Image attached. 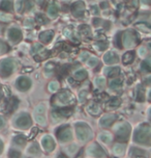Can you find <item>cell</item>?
Segmentation results:
<instances>
[{
	"mask_svg": "<svg viewBox=\"0 0 151 158\" xmlns=\"http://www.w3.org/2000/svg\"><path fill=\"white\" fill-rule=\"evenodd\" d=\"M99 137H101V141H105V143H107V144L112 141V136H111V134H109V133H101V134L99 135Z\"/></svg>",
	"mask_w": 151,
	"mask_h": 158,
	"instance_id": "cell-25",
	"label": "cell"
},
{
	"mask_svg": "<svg viewBox=\"0 0 151 158\" xmlns=\"http://www.w3.org/2000/svg\"><path fill=\"white\" fill-rule=\"evenodd\" d=\"M121 45L124 46V47H132V46L136 45L138 43L137 41V36L136 34L134 33L130 30H127L125 32H122L121 33Z\"/></svg>",
	"mask_w": 151,
	"mask_h": 158,
	"instance_id": "cell-3",
	"label": "cell"
},
{
	"mask_svg": "<svg viewBox=\"0 0 151 158\" xmlns=\"http://www.w3.org/2000/svg\"><path fill=\"white\" fill-rule=\"evenodd\" d=\"M42 49V45H40V44H35V45H34L33 47H32L31 53H32V54H36V53H38V52H40Z\"/></svg>",
	"mask_w": 151,
	"mask_h": 158,
	"instance_id": "cell-32",
	"label": "cell"
},
{
	"mask_svg": "<svg viewBox=\"0 0 151 158\" xmlns=\"http://www.w3.org/2000/svg\"><path fill=\"white\" fill-rule=\"evenodd\" d=\"M76 150H77V147H76V146H71V147H69V149L67 150V151H68L69 154H73V152H75Z\"/></svg>",
	"mask_w": 151,
	"mask_h": 158,
	"instance_id": "cell-43",
	"label": "cell"
},
{
	"mask_svg": "<svg viewBox=\"0 0 151 158\" xmlns=\"http://www.w3.org/2000/svg\"><path fill=\"white\" fill-rule=\"evenodd\" d=\"M77 136L79 137L80 141H88L89 138L92 135V132H91L90 128L87 126L86 124H83V123H79L77 126Z\"/></svg>",
	"mask_w": 151,
	"mask_h": 158,
	"instance_id": "cell-1",
	"label": "cell"
},
{
	"mask_svg": "<svg viewBox=\"0 0 151 158\" xmlns=\"http://www.w3.org/2000/svg\"><path fill=\"white\" fill-rule=\"evenodd\" d=\"M107 46H108L107 43H101V42L95 44V47H96L99 50H101H101H105L106 48H107Z\"/></svg>",
	"mask_w": 151,
	"mask_h": 158,
	"instance_id": "cell-36",
	"label": "cell"
},
{
	"mask_svg": "<svg viewBox=\"0 0 151 158\" xmlns=\"http://www.w3.org/2000/svg\"><path fill=\"white\" fill-rule=\"evenodd\" d=\"M9 36L14 43H17L22 38V32L18 28H12L9 31Z\"/></svg>",
	"mask_w": 151,
	"mask_h": 158,
	"instance_id": "cell-11",
	"label": "cell"
},
{
	"mask_svg": "<svg viewBox=\"0 0 151 158\" xmlns=\"http://www.w3.org/2000/svg\"><path fill=\"white\" fill-rule=\"evenodd\" d=\"M92 12H94L95 15H96V14H99V11H97V7H95V5H93V7H92Z\"/></svg>",
	"mask_w": 151,
	"mask_h": 158,
	"instance_id": "cell-46",
	"label": "cell"
},
{
	"mask_svg": "<svg viewBox=\"0 0 151 158\" xmlns=\"http://www.w3.org/2000/svg\"><path fill=\"white\" fill-rule=\"evenodd\" d=\"M134 54L132 53V52H127V53H125L123 55V58H122V60H123L124 64H130V62L134 60Z\"/></svg>",
	"mask_w": 151,
	"mask_h": 158,
	"instance_id": "cell-20",
	"label": "cell"
},
{
	"mask_svg": "<svg viewBox=\"0 0 151 158\" xmlns=\"http://www.w3.org/2000/svg\"><path fill=\"white\" fill-rule=\"evenodd\" d=\"M59 88V83L57 81H52L49 83V91L50 92H56Z\"/></svg>",
	"mask_w": 151,
	"mask_h": 158,
	"instance_id": "cell-24",
	"label": "cell"
},
{
	"mask_svg": "<svg viewBox=\"0 0 151 158\" xmlns=\"http://www.w3.org/2000/svg\"><path fill=\"white\" fill-rule=\"evenodd\" d=\"M14 68H15V64L9 58H5V59L1 60L0 62V75L2 77H7L13 73Z\"/></svg>",
	"mask_w": 151,
	"mask_h": 158,
	"instance_id": "cell-2",
	"label": "cell"
},
{
	"mask_svg": "<svg viewBox=\"0 0 151 158\" xmlns=\"http://www.w3.org/2000/svg\"><path fill=\"white\" fill-rule=\"evenodd\" d=\"M119 104H120V100L118 98H113L112 100L109 101V107H112V108L119 106Z\"/></svg>",
	"mask_w": 151,
	"mask_h": 158,
	"instance_id": "cell-26",
	"label": "cell"
},
{
	"mask_svg": "<svg viewBox=\"0 0 151 158\" xmlns=\"http://www.w3.org/2000/svg\"><path fill=\"white\" fill-rule=\"evenodd\" d=\"M53 36H54V32H53L52 30H49V31H44V32H42V33L40 34V41L44 42L45 44L49 43V42L52 40Z\"/></svg>",
	"mask_w": 151,
	"mask_h": 158,
	"instance_id": "cell-15",
	"label": "cell"
},
{
	"mask_svg": "<svg viewBox=\"0 0 151 158\" xmlns=\"http://www.w3.org/2000/svg\"><path fill=\"white\" fill-rule=\"evenodd\" d=\"M89 151L91 152V154H94V156H101V154H103V152H101V150L99 148V146L96 145H92L90 148V150Z\"/></svg>",
	"mask_w": 151,
	"mask_h": 158,
	"instance_id": "cell-23",
	"label": "cell"
},
{
	"mask_svg": "<svg viewBox=\"0 0 151 158\" xmlns=\"http://www.w3.org/2000/svg\"><path fill=\"white\" fill-rule=\"evenodd\" d=\"M109 84L111 88H113V90H118V88H120V86H121L122 82L120 79H113V80L110 81Z\"/></svg>",
	"mask_w": 151,
	"mask_h": 158,
	"instance_id": "cell-22",
	"label": "cell"
},
{
	"mask_svg": "<svg viewBox=\"0 0 151 158\" xmlns=\"http://www.w3.org/2000/svg\"><path fill=\"white\" fill-rule=\"evenodd\" d=\"M95 83H96L97 86L101 88V86H105V79L101 78V77H99V78H96V80H95Z\"/></svg>",
	"mask_w": 151,
	"mask_h": 158,
	"instance_id": "cell-35",
	"label": "cell"
},
{
	"mask_svg": "<svg viewBox=\"0 0 151 158\" xmlns=\"http://www.w3.org/2000/svg\"><path fill=\"white\" fill-rule=\"evenodd\" d=\"M138 27H141V28H142V29H145V30H146V31H148V30H149V26L148 25H145V24H141V25H138Z\"/></svg>",
	"mask_w": 151,
	"mask_h": 158,
	"instance_id": "cell-44",
	"label": "cell"
},
{
	"mask_svg": "<svg viewBox=\"0 0 151 158\" xmlns=\"http://www.w3.org/2000/svg\"><path fill=\"white\" fill-rule=\"evenodd\" d=\"M101 7H103V9H106V7H108V2H106V1H105V2L101 3Z\"/></svg>",
	"mask_w": 151,
	"mask_h": 158,
	"instance_id": "cell-47",
	"label": "cell"
},
{
	"mask_svg": "<svg viewBox=\"0 0 151 158\" xmlns=\"http://www.w3.org/2000/svg\"><path fill=\"white\" fill-rule=\"evenodd\" d=\"M57 100H58V102L60 103V104L66 105V104H69L70 102H73V97L69 92L63 91L62 93H60V94L57 96Z\"/></svg>",
	"mask_w": 151,
	"mask_h": 158,
	"instance_id": "cell-5",
	"label": "cell"
},
{
	"mask_svg": "<svg viewBox=\"0 0 151 158\" xmlns=\"http://www.w3.org/2000/svg\"><path fill=\"white\" fill-rule=\"evenodd\" d=\"M88 111L91 113V115H97L99 113V111H101V108H99V106L97 104H95V103H92V104H90L88 106Z\"/></svg>",
	"mask_w": 151,
	"mask_h": 158,
	"instance_id": "cell-19",
	"label": "cell"
},
{
	"mask_svg": "<svg viewBox=\"0 0 151 158\" xmlns=\"http://www.w3.org/2000/svg\"><path fill=\"white\" fill-rule=\"evenodd\" d=\"M80 32L83 34V36H87V34H89V27L88 26H86V25H83V26H81L80 27Z\"/></svg>",
	"mask_w": 151,
	"mask_h": 158,
	"instance_id": "cell-33",
	"label": "cell"
},
{
	"mask_svg": "<svg viewBox=\"0 0 151 158\" xmlns=\"http://www.w3.org/2000/svg\"><path fill=\"white\" fill-rule=\"evenodd\" d=\"M45 110H46V107H45L44 104H40L35 107V112L37 113V115H42V113H44Z\"/></svg>",
	"mask_w": 151,
	"mask_h": 158,
	"instance_id": "cell-30",
	"label": "cell"
},
{
	"mask_svg": "<svg viewBox=\"0 0 151 158\" xmlns=\"http://www.w3.org/2000/svg\"><path fill=\"white\" fill-rule=\"evenodd\" d=\"M116 120V115H106L101 117V126L103 127H108Z\"/></svg>",
	"mask_w": 151,
	"mask_h": 158,
	"instance_id": "cell-12",
	"label": "cell"
},
{
	"mask_svg": "<svg viewBox=\"0 0 151 158\" xmlns=\"http://www.w3.org/2000/svg\"><path fill=\"white\" fill-rule=\"evenodd\" d=\"M87 62H88V65L90 67H94V66H96V64L99 62V59H97L96 57H90Z\"/></svg>",
	"mask_w": 151,
	"mask_h": 158,
	"instance_id": "cell-34",
	"label": "cell"
},
{
	"mask_svg": "<svg viewBox=\"0 0 151 158\" xmlns=\"http://www.w3.org/2000/svg\"><path fill=\"white\" fill-rule=\"evenodd\" d=\"M118 130H117V135L121 138H126L129 134V130H130V127L129 125L127 124H121L119 125L118 127Z\"/></svg>",
	"mask_w": 151,
	"mask_h": 158,
	"instance_id": "cell-10",
	"label": "cell"
},
{
	"mask_svg": "<svg viewBox=\"0 0 151 158\" xmlns=\"http://www.w3.org/2000/svg\"><path fill=\"white\" fill-rule=\"evenodd\" d=\"M139 53H140L141 55H143V54L146 53V49H145V48H141V49L139 50Z\"/></svg>",
	"mask_w": 151,
	"mask_h": 158,
	"instance_id": "cell-45",
	"label": "cell"
},
{
	"mask_svg": "<svg viewBox=\"0 0 151 158\" xmlns=\"http://www.w3.org/2000/svg\"><path fill=\"white\" fill-rule=\"evenodd\" d=\"M0 19L2 20V21H9V20L12 19V17L11 16H6L5 14H0Z\"/></svg>",
	"mask_w": 151,
	"mask_h": 158,
	"instance_id": "cell-40",
	"label": "cell"
},
{
	"mask_svg": "<svg viewBox=\"0 0 151 158\" xmlns=\"http://www.w3.org/2000/svg\"><path fill=\"white\" fill-rule=\"evenodd\" d=\"M149 132H150V128L147 125H144L141 128H139L136 132V139L140 143H145V141H149Z\"/></svg>",
	"mask_w": 151,
	"mask_h": 158,
	"instance_id": "cell-4",
	"label": "cell"
},
{
	"mask_svg": "<svg viewBox=\"0 0 151 158\" xmlns=\"http://www.w3.org/2000/svg\"><path fill=\"white\" fill-rule=\"evenodd\" d=\"M24 9V0H19L17 2V11L22 12Z\"/></svg>",
	"mask_w": 151,
	"mask_h": 158,
	"instance_id": "cell-38",
	"label": "cell"
},
{
	"mask_svg": "<svg viewBox=\"0 0 151 158\" xmlns=\"http://www.w3.org/2000/svg\"><path fill=\"white\" fill-rule=\"evenodd\" d=\"M59 139H61L62 141H66L68 139L71 138V132L70 129L68 127H62L61 129H59V132L57 133Z\"/></svg>",
	"mask_w": 151,
	"mask_h": 158,
	"instance_id": "cell-9",
	"label": "cell"
},
{
	"mask_svg": "<svg viewBox=\"0 0 151 158\" xmlns=\"http://www.w3.org/2000/svg\"><path fill=\"white\" fill-rule=\"evenodd\" d=\"M53 70H54V64L53 62H49L45 66V71H46L47 74H50L51 72H53Z\"/></svg>",
	"mask_w": 151,
	"mask_h": 158,
	"instance_id": "cell-28",
	"label": "cell"
},
{
	"mask_svg": "<svg viewBox=\"0 0 151 158\" xmlns=\"http://www.w3.org/2000/svg\"><path fill=\"white\" fill-rule=\"evenodd\" d=\"M58 9H59L58 4L56 2H54V1H52L48 7V15L51 18H55L57 16V14H58Z\"/></svg>",
	"mask_w": 151,
	"mask_h": 158,
	"instance_id": "cell-14",
	"label": "cell"
},
{
	"mask_svg": "<svg viewBox=\"0 0 151 158\" xmlns=\"http://www.w3.org/2000/svg\"><path fill=\"white\" fill-rule=\"evenodd\" d=\"M3 124H4V119L2 117H0V127L2 126Z\"/></svg>",
	"mask_w": 151,
	"mask_h": 158,
	"instance_id": "cell-48",
	"label": "cell"
},
{
	"mask_svg": "<svg viewBox=\"0 0 151 158\" xmlns=\"http://www.w3.org/2000/svg\"><path fill=\"white\" fill-rule=\"evenodd\" d=\"M106 75H108L109 77H114L117 76L119 74V68H107L105 69Z\"/></svg>",
	"mask_w": 151,
	"mask_h": 158,
	"instance_id": "cell-18",
	"label": "cell"
},
{
	"mask_svg": "<svg viewBox=\"0 0 151 158\" xmlns=\"http://www.w3.org/2000/svg\"><path fill=\"white\" fill-rule=\"evenodd\" d=\"M9 51V47H7V45L4 43V42L0 41V54L1 53H5V52Z\"/></svg>",
	"mask_w": 151,
	"mask_h": 158,
	"instance_id": "cell-29",
	"label": "cell"
},
{
	"mask_svg": "<svg viewBox=\"0 0 151 158\" xmlns=\"http://www.w3.org/2000/svg\"><path fill=\"white\" fill-rule=\"evenodd\" d=\"M59 158H65V157H63V156H60V157H59Z\"/></svg>",
	"mask_w": 151,
	"mask_h": 158,
	"instance_id": "cell-51",
	"label": "cell"
},
{
	"mask_svg": "<svg viewBox=\"0 0 151 158\" xmlns=\"http://www.w3.org/2000/svg\"><path fill=\"white\" fill-rule=\"evenodd\" d=\"M1 149H2V144H1V141H0V151H1Z\"/></svg>",
	"mask_w": 151,
	"mask_h": 158,
	"instance_id": "cell-49",
	"label": "cell"
},
{
	"mask_svg": "<svg viewBox=\"0 0 151 158\" xmlns=\"http://www.w3.org/2000/svg\"><path fill=\"white\" fill-rule=\"evenodd\" d=\"M35 121L40 125H46V119H45L44 115H36Z\"/></svg>",
	"mask_w": 151,
	"mask_h": 158,
	"instance_id": "cell-27",
	"label": "cell"
},
{
	"mask_svg": "<svg viewBox=\"0 0 151 158\" xmlns=\"http://www.w3.org/2000/svg\"><path fill=\"white\" fill-rule=\"evenodd\" d=\"M75 77L77 80H83L87 78V72L85 70H79L75 73Z\"/></svg>",
	"mask_w": 151,
	"mask_h": 158,
	"instance_id": "cell-21",
	"label": "cell"
},
{
	"mask_svg": "<svg viewBox=\"0 0 151 158\" xmlns=\"http://www.w3.org/2000/svg\"><path fill=\"white\" fill-rule=\"evenodd\" d=\"M142 70L145 71V72H149L150 71V65H149L148 62H142Z\"/></svg>",
	"mask_w": 151,
	"mask_h": 158,
	"instance_id": "cell-37",
	"label": "cell"
},
{
	"mask_svg": "<svg viewBox=\"0 0 151 158\" xmlns=\"http://www.w3.org/2000/svg\"><path fill=\"white\" fill-rule=\"evenodd\" d=\"M86 96H87V92H85V91L81 92V94H80V101L81 102H84V101L86 100Z\"/></svg>",
	"mask_w": 151,
	"mask_h": 158,
	"instance_id": "cell-41",
	"label": "cell"
},
{
	"mask_svg": "<svg viewBox=\"0 0 151 158\" xmlns=\"http://www.w3.org/2000/svg\"><path fill=\"white\" fill-rule=\"evenodd\" d=\"M115 153L116 154H119V155H121V154H123L124 152V146L122 145H116L115 146Z\"/></svg>",
	"mask_w": 151,
	"mask_h": 158,
	"instance_id": "cell-31",
	"label": "cell"
},
{
	"mask_svg": "<svg viewBox=\"0 0 151 158\" xmlns=\"http://www.w3.org/2000/svg\"><path fill=\"white\" fill-rule=\"evenodd\" d=\"M36 20H37L38 22H40V23H47L46 17H45L44 15H42V14H38V15L36 16Z\"/></svg>",
	"mask_w": 151,
	"mask_h": 158,
	"instance_id": "cell-39",
	"label": "cell"
},
{
	"mask_svg": "<svg viewBox=\"0 0 151 158\" xmlns=\"http://www.w3.org/2000/svg\"><path fill=\"white\" fill-rule=\"evenodd\" d=\"M42 146H44V148L47 150V151L53 150V148H54V141H53V139L51 138L50 136L42 137Z\"/></svg>",
	"mask_w": 151,
	"mask_h": 158,
	"instance_id": "cell-16",
	"label": "cell"
},
{
	"mask_svg": "<svg viewBox=\"0 0 151 158\" xmlns=\"http://www.w3.org/2000/svg\"><path fill=\"white\" fill-rule=\"evenodd\" d=\"M89 57V53L88 52H83L82 54H81V59L83 60V62H85V60H87Z\"/></svg>",
	"mask_w": 151,
	"mask_h": 158,
	"instance_id": "cell-42",
	"label": "cell"
},
{
	"mask_svg": "<svg viewBox=\"0 0 151 158\" xmlns=\"http://www.w3.org/2000/svg\"><path fill=\"white\" fill-rule=\"evenodd\" d=\"M30 124H31V121H30L29 115H22L17 119V126L20 128H27L30 126Z\"/></svg>",
	"mask_w": 151,
	"mask_h": 158,
	"instance_id": "cell-7",
	"label": "cell"
},
{
	"mask_svg": "<svg viewBox=\"0 0 151 158\" xmlns=\"http://www.w3.org/2000/svg\"><path fill=\"white\" fill-rule=\"evenodd\" d=\"M104 60L107 64H116L119 60V57H118L117 54H115L114 52H108L105 56H104Z\"/></svg>",
	"mask_w": 151,
	"mask_h": 158,
	"instance_id": "cell-13",
	"label": "cell"
},
{
	"mask_svg": "<svg viewBox=\"0 0 151 158\" xmlns=\"http://www.w3.org/2000/svg\"><path fill=\"white\" fill-rule=\"evenodd\" d=\"M0 97H1V88H0Z\"/></svg>",
	"mask_w": 151,
	"mask_h": 158,
	"instance_id": "cell-50",
	"label": "cell"
},
{
	"mask_svg": "<svg viewBox=\"0 0 151 158\" xmlns=\"http://www.w3.org/2000/svg\"><path fill=\"white\" fill-rule=\"evenodd\" d=\"M0 9L5 12H11L13 9V2L12 0H2L0 3Z\"/></svg>",
	"mask_w": 151,
	"mask_h": 158,
	"instance_id": "cell-17",
	"label": "cell"
},
{
	"mask_svg": "<svg viewBox=\"0 0 151 158\" xmlns=\"http://www.w3.org/2000/svg\"><path fill=\"white\" fill-rule=\"evenodd\" d=\"M85 9V3L83 1H77L73 4L71 7V12H73V16L76 17H82L83 13H84Z\"/></svg>",
	"mask_w": 151,
	"mask_h": 158,
	"instance_id": "cell-6",
	"label": "cell"
},
{
	"mask_svg": "<svg viewBox=\"0 0 151 158\" xmlns=\"http://www.w3.org/2000/svg\"><path fill=\"white\" fill-rule=\"evenodd\" d=\"M17 86L19 90L26 91L31 86V81H30V79L27 78V77H20L17 81Z\"/></svg>",
	"mask_w": 151,
	"mask_h": 158,
	"instance_id": "cell-8",
	"label": "cell"
}]
</instances>
